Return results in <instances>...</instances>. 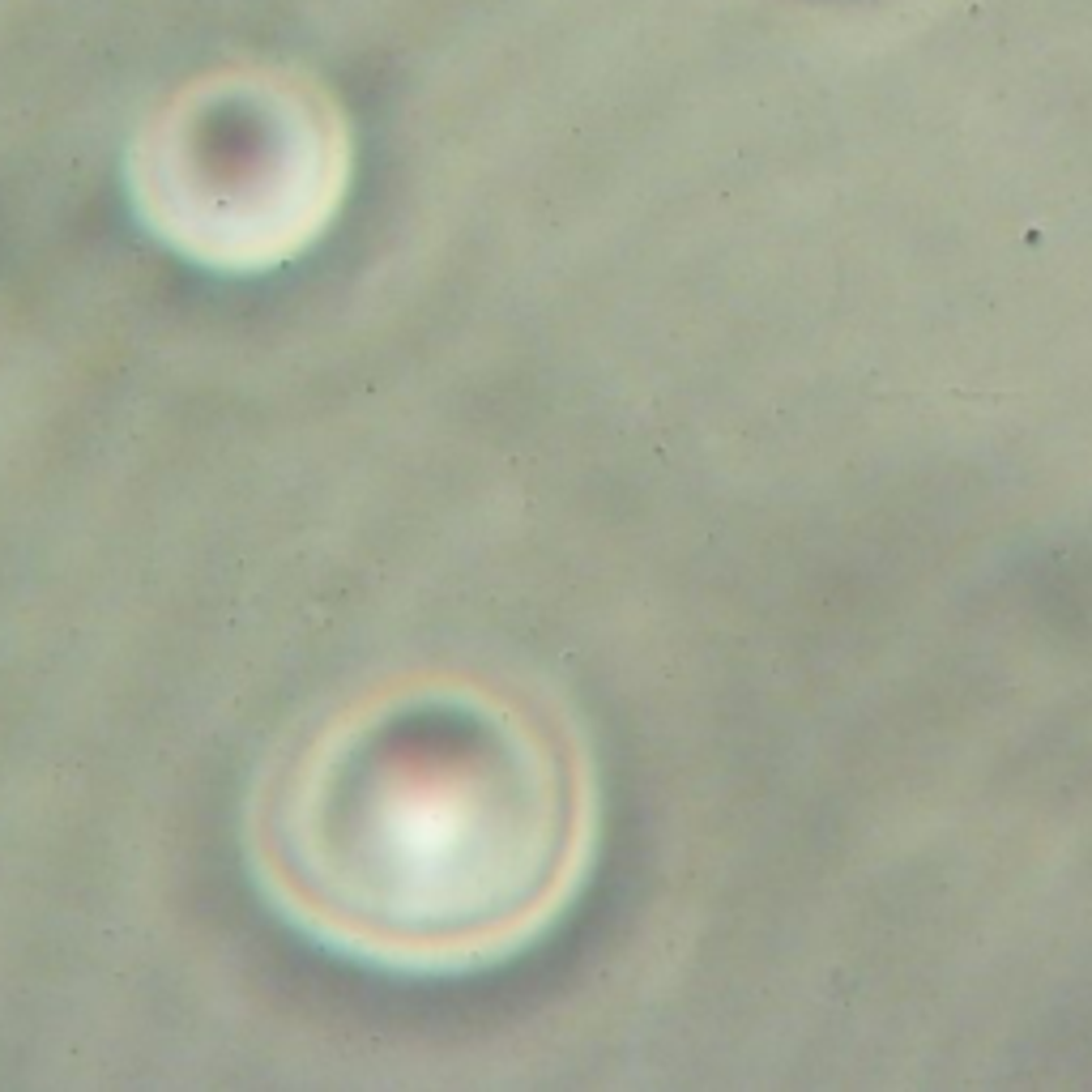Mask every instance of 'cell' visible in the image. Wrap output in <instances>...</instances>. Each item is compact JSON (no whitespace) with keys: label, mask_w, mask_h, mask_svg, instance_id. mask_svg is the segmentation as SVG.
<instances>
[{"label":"cell","mask_w":1092,"mask_h":1092,"mask_svg":"<svg viewBox=\"0 0 1092 1092\" xmlns=\"http://www.w3.org/2000/svg\"><path fill=\"white\" fill-rule=\"evenodd\" d=\"M594 849V776L538 687L410 674L325 713L248 807L252 875L290 927L397 974L529 948Z\"/></svg>","instance_id":"cell-1"}]
</instances>
